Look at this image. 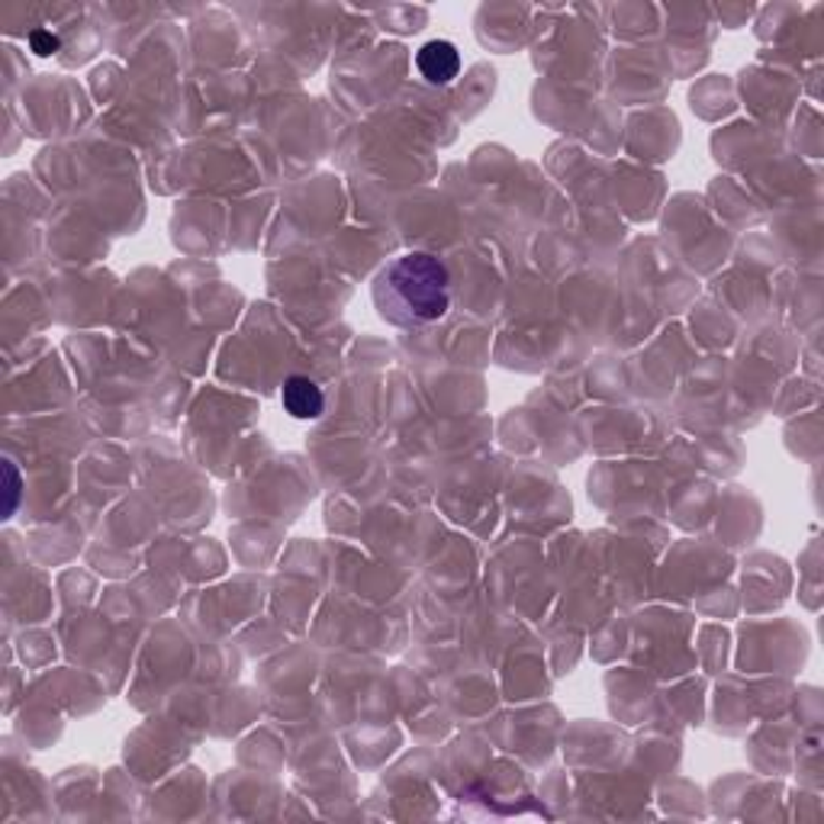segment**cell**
Listing matches in <instances>:
<instances>
[{
    "label": "cell",
    "mask_w": 824,
    "mask_h": 824,
    "mask_svg": "<svg viewBox=\"0 0 824 824\" xmlns=\"http://www.w3.org/2000/svg\"><path fill=\"white\" fill-rule=\"evenodd\" d=\"M448 284V268L435 255L409 251L374 277V306L387 322L403 329L431 326L445 319L451 306Z\"/></svg>",
    "instance_id": "obj_1"
},
{
    "label": "cell",
    "mask_w": 824,
    "mask_h": 824,
    "mask_svg": "<svg viewBox=\"0 0 824 824\" xmlns=\"http://www.w3.org/2000/svg\"><path fill=\"white\" fill-rule=\"evenodd\" d=\"M416 68H419V75L426 78L428 85H448V81H455L460 71L458 46L448 42V39H431V42H426L419 49Z\"/></svg>",
    "instance_id": "obj_2"
},
{
    "label": "cell",
    "mask_w": 824,
    "mask_h": 824,
    "mask_svg": "<svg viewBox=\"0 0 824 824\" xmlns=\"http://www.w3.org/2000/svg\"><path fill=\"white\" fill-rule=\"evenodd\" d=\"M280 399H284V409H287L294 419H319L322 409H326V397H322L319 384L304 377V374H294V377L284 380Z\"/></svg>",
    "instance_id": "obj_3"
},
{
    "label": "cell",
    "mask_w": 824,
    "mask_h": 824,
    "mask_svg": "<svg viewBox=\"0 0 824 824\" xmlns=\"http://www.w3.org/2000/svg\"><path fill=\"white\" fill-rule=\"evenodd\" d=\"M3 474H7V506H3V519H10L20 506V496H23V477L17 470L13 460H3Z\"/></svg>",
    "instance_id": "obj_4"
},
{
    "label": "cell",
    "mask_w": 824,
    "mask_h": 824,
    "mask_svg": "<svg viewBox=\"0 0 824 824\" xmlns=\"http://www.w3.org/2000/svg\"><path fill=\"white\" fill-rule=\"evenodd\" d=\"M30 46L36 56H56L61 46V39L52 30H36L30 36Z\"/></svg>",
    "instance_id": "obj_5"
}]
</instances>
